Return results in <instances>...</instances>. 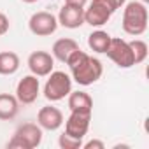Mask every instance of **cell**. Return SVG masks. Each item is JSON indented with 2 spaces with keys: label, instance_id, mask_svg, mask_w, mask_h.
Here are the masks:
<instances>
[{
  "label": "cell",
  "instance_id": "cell-1",
  "mask_svg": "<svg viewBox=\"0 0 149 149\" xmlns=\"http://www.w3.org/2000/svg\"><path fill=\"white\" fill-rule=\"evenodd\" d=\"M67 65L70 68V74H72V79L76 81L77 84L81 86H90L93 83H97L102 74H104V65L98 58L95 56H90L88 53L76 49L67 60Z\"/></svg>",
  "mask_w": 149,
  "mask_h": 149
},
{
  "label": "cell",
  "instance_id": "cell-2",
  "mask_svg": "<svg viewBox=\"0 0 149 149\" xmlns=\"http://www.w3.org/2000/svg\"><path fill=\"white\" fill-rule=\"evenodd\" d=\"M147 7L146 4H142L140 0H133V2L125 4V11H123V30L128 35L139 37L147 30Z\"/></svg>",
  "mask_w": 149,
  "mask_h": 149
},
{
  "label": "cell",
  "instance_id": "cell-3",
  "mask_svg": "<svg viewBox=\"0 0 149 149\" xmlns=\"http://www.w3.org/2000/svg\"><path fill=\"white\" fill-rule=\"evenodd\" d=\"M42 142V128L35 123H23L7 142L9 149H35Z\"/></svg>",
  "mask_w": 149,
  "mask_h": 149
},
{
  "label": "cell",
  "instance_id": "cell-4",
  "mask_svg": "<svg viewBox=\"0 0 149 149\" xmlns=\"http://www.w3.org/2000/svg\"><path fill=\"white\" fill-rule=\"evenodd\" d=\"M72 91V77L68 74L61 72V70H53L49 74V79L44 84V97L49 102H60L65 97H68V93Z\"/></svg>",
  "mask_w": 149,
  "mask_h": 149
},
{
  "label": "cell",
  "instance_id": "cell-5",
  "mask_svg": "<svg viewBox=\"0 0 149 149\" xmlns=\"http://www.w3.org/2000/svg\"><path fill=\"white\" fill-rule=\"evenodd\" d=\"M116 11L118 6L112 0H93L88 9H84V23H88L90 26H102Z\"/></svg>",
  "mask_w": 149,
  "mask_h": 149
},
{
  "label": "cell",
  "instance_id": "cell-6",
  "mask_svg": "<svg viewBox=\"0 0 149 149\" xmlns=\"http://www.w3.org/2000/svg\"><path fill=\"white\" fill-rule=\"evenodd\" d=\"M105 54L119 67V68H130L135 65V60H133V53H132V47L126 40L119 39V37H112L111 39V44L105 51Z\"/></svg>",
  "mask_w": 149,
  "mask_h": 149
},
{
  "label": "cell",
  "instance_id": "cell-7",
  "mask_svg": "<svg viewBox=\"0 0 149 149\" xmlns=\"http://www.w3.org/2000/svg\"><path fill=\"white\" fill-rule=\"evenodd\" d=\"M28 28L37 37H49V35H53L56 32L58 19H56L54 14H51L47 11H39V13H35V14L30 16Z\"/></svg>",
  "mask_w": 149,
  "mask_h": 149
},
{
  "label": "cell",
  "instance_id": "cell-8",
  "mask_svg": "<svg viewBox=\"0 0 149 149\" xmlns=\"http://www.w3.org/2000/svg\"><path fill=\"white\" fill-rule=\"evenodd\" d=\"M91 123L90 111H70V116L65 121V133L76 139H84Z\"/></svg>",
  "mask_w": 149,
  "mask_h": 149
},
{
  "label": "cell",
  "instance_id": "cell-9",
  "mask_svg": "<svg viewBox=\"0 0 149 149\" xmlns=\"http://www.w3.org/2000/svg\"><path fill=\"white\" fill-rule=\"evenodd\" d=\"M39 93H40V83L33 74L25 76L16 86V98L19 104H25V105L33 104L39 98Z\"/></svg>",
  "mask_w": 149,
  "mask_h": 149
},
{
  "label": "cell",
  "instance_id": "cell-10",
  "mask_svg": "<svg viewBox=\"0 0 149 149\" xmlns=\"http://www.w3.org/2000/svg\"><path fill=\"white\" fill-rule=\"evenodd\" d=\"M53 67H54V58H53V54H49L46 51H33L28 56V68L37 77L49 76L53 72Z\"/></svg>",
  "mask_w": 149,
  "mask_h": 149
},
{
  "label": "cell",
  "instance_id": "cell-11",
  "mask_svg": "<svg viewBox=\"0 0 149 149\" xmlns=\"http://www.w3.org/2000/svg\"><path fill=\"white\" fill-rule=\"evenodd\" d=\"M56 19H58V25H61L65 28H70V30H76L81 25H84V7L63 4Z\"/></svg>",
  "mask_w": 149,
  "mask_h": 149
},
{
  "label": "cell",
  "instance_id": "cell-12",
  "mask_svg": "<svg viewBox=\"0 0 149 149\" xmlns=\"http://www.w3.org/2000/svg\"><path fill=\"white\" fill-rule=\"evenodd\" d=\"M37 125L42 128V130H47V132H54L58 130L61 125H63V112L58 109V107H53V105H46L39 111L37 114Z\"/></svg>",
  "mask_w": 149,
  "mask_h": 149
},
{
  "label": "cell",
  "instance_id": "cell-13",
  "mask_svg": "<svg viewBox=\"0 0 149 149\" xmlns=\"http://www.w3.org/2000/svg\"><path fill=\"white\" fill-rule=\"evenodd\" d=\"M76 49H79V44L74 40V39H70V37L58 39V40L53 44V58H56V60L61 61V63H67L68 56L76 51Z\"/></svg>",
  "mask_w": 149,
  "mask_h": 149
},
{
  "label": "cell",
  "instance_id": "cell-14",
  "mask_svg": "<svg viewBox=\"0 0 149 149\" xmlns=\"http://www.w3.org/2000/svg\"><path fill=\"white\" fill-rule=\"evenodd\" d=\"M18 111H19V102L16 95L0 93V119L11 121L18 116Z\"/></svg>",
  "mask_w": 149,
  "mask_h": 149
},
{
  "label": "cell",
  "instance_id": "cell-15",
  "mask_svg": "<svg viewBox=\"0 0 149 149\" xmlns=\"http://www.w3.org/2000/svg\"><path fill=\"white\" fill-rule=\"evenodd\" d=\"M68 109L93 112V98L86 91H70L68 93Z\"/></svg>",
  "mask_w": 149,
  "mask_h": 149
},
{
  "label": "cell",
  "instance_id": "cell-16",
  "mask_svg": "<svg viewBox=\"0 0 149 149\" xmlns=\"http://www.w3.org/2000/svg\"><path fill=\"white\" fill-rule=\"evenodd\" d=\"M19 68V56L13 51L0 53V76H13Z\"/></svg>",
  "mask_w": 149,
  "mask_h": 149
},
{
  "label": "cell",
  "instance_id": "cell-17",
  "mask_svg": "<svg viewBox=\"0 0 149 149\" xmlns=\"http://www.w3.org/2000/svg\"><path fill=\"white\" fill-rule=\"evenodd\" d=\"M111 39H112V37H111L107 32L97 30V32H91V33L88 35V46H90L91 51L105 54V51H107V47H109V44H111Z\"/></svg>",
  "mask_w": 149,
  "mask_h": 149
},
{
  "label": "cell",
  "instance_id": "cell-18",
  "mask_svg": "<svg viewBox=\"0 0 149 149\" xmlns=\"http://www.w3.org/2000/svg\"><path fill=\"white\" fill-rule=\"evenodd\" d=\"M128 44H130V47H132V53H133L135 65H139V63L146 61V58H147V53H149V47H147V44H146L144 40H140V39H133V40H130Z\"/></svg>",
  "mask_w": 149,
  "mask_h": 149
},
{
  "label": "cell",
  "instance_id": "cell-19",
  "mask_svg": "<svg viewBox=\"0 0 149 149\" xmlns=\"http://www.w3.org/2000/svg\"><path fill=\"white\" fill-rule=\"evenodd\" d=\"M58 146L61 149H79L83 147V139H76V137H70L65 132L58 137Z\"/></svg>",
  "mask_w": 149,
  "mask_h": 149
},
{
  "label": "cell",
  "instance_id": "cell-20",
  "mask_svg": "<svg viewBox=\"0 0 149 149\" xmlns=\"http://www.w3.org/2000/svg\"><path fill=\"white\" fill-rule=\"evenodd\" d=\"M9 18L2 13V11H0V35H6L7 32H9Z\"/></svg>",
  "mask_w": 149,
  "mask_h": 149
},
{
  "label": "cell",
  "instance_id": "cell-21",
  "mask_svg": "<svg viewBox=\"0 0 149 149\" xmlns=\"http://www.w3.org/2000/svg\"><path fill=\"white\" fill-rule=\"evenodd\" d=\"M83 147H84V149H105V144H104L102 140H98V139H93V140L83 144Z\"/></svg>",
  "mask_w": 149,
  "mask_h": 149
},
{
  "label": "cell",
  "instance_id": "cell-22",
  "mask_svg": "<svg viewBox=\"0 0 149 149\" xmlns=\"http://www.w3.org/2000/svg\"><path fill=\"white\" fill-rule=\"evenodd\" d=\"M88 0H65V4L68 6H76V7H84Z\"/></svg>",
  "mask_w": 149,
  "mask_h": 149
},
{
  "label": "cell",
  "instance_id": "cell-23",
  "mask_svg": "<svg viewBox=\"0 0 149 149\" xmlns=\"http://www.w3.org/2000/svg\"><path fill=\"white\" fill-rule=\"evenodd\" d=\"M112 2H114V4L118 6V9H121V7H123V6L126 4V0H112Z\"/></svg>",
  "mask_w": 149,
  "mask_h": 149
},
{
  "label": "cell",
  "instance_id": "cell-24",
  "mask_svg": "<svg viewBox=\"0 0 149 149\" xmlns=\"http://www.w3.org/2000/svg\"><path fill=\"white\" fill-rule=\"evenodd\" d=\"M21 2H25V4H35V2H39V0H21Z\"/></svg>",
  "mask_w": 149,
  "mask_h": 149
},
{
  "label": "cell",
  "instance_id": "cell-25",
  "mask_svg": "<svg viewBox=\"0 0 149 149\" xmlns=\"http://www.w3.org/2000/svg\"><path fill=\"white\" fill-rule=\"evenodd\" d=\"M140 2H142V4H149V0H140Z\"/></svg>",
  "mask_w": 149,
  "mask_h": 149
}]
</instances>
